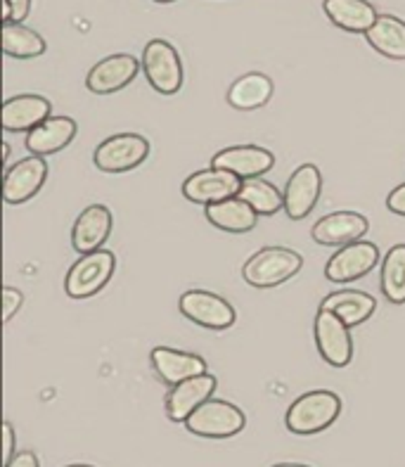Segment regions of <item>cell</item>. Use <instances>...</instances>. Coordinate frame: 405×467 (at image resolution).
<instances>
[{
  "instance_id": "obj_16",
  "label": "cell",
  "mask_w": 405,
  "mask_h": 467,
  "mask_svg": "<svg viewBox=\"0 0 405 467\" xmlns=\"http://www.w3.org/2000/svg\"><path fill=\"white\" fill-rule=\"evenodd\" d=\"M114 228V216L105 204H93L83 209L81 216L71 228V244L78 254H93L109 240Z\"/></svg>"
},
{
  "instance_id": "obj_24",
  "label": "cell",
  "mask_w": 405,
  "mask_h": 467,
  "mask_svg": "<svg viewBox=\"0 0 405 467\" xmlns=\"http://www.w3.org/2000/svg\"><path fill=\"white\" fill-rule=\"evenodd\" d=\"M270 98H273V81L259 71L244 74L228 88V102L242 112L259 109Z\"/></svg>"
},
{
  "instance_id": "obj_14",
  "label": "cell",
  "mask_w": 405,
  "mask_h": 467,
  "mask_svg": "<svg viewBox=\"0 0 405 467\" xmlns=\"http://www.w3.org/2000/svg\"><path fill=\"white\" fill-rule=\"evenodd\" d=\"M275 157L273 152L259 145H235V148H225L213 154L212 166L213 169H223V171L235 173L237 178L247 181V178H261L273 169Z\"/></svg>"
},
{
  "instance_id": "obj_31",
  "label": "cell",
  "mask_w": 405,
  "mask_h": 467,
  "mask_svg": "<svg viewBox=\"0 0 405 467\" xmlns=\"http://www.w3.org/2000/svg\"><path fill=\"white\" fill-rule=\"evenodd\" d=\"M17 456L15 453V427L12 422H3V467Z\"/></svg>"
},
{
  "instance_id": "obj_20",
  "label": "cell",
  "mask_w": 405,
  "mask_h": 467,
  "mask_svg": "<svg viewBox=\"0 0 405 467\" xmlns=\"http://www.w3.org/2000/svg\"><path fill=\"white\" fill-rule=\"evenodd\" d=\"M77 121L69 117H50L26 136V150L36 157H47L65 150L77 138Z\"/></svg>"
},
{
  "instance_id": "obj_28",
  "label": "cell",
  "mask_w": 405,
  "mask_h": 467,
  "mask_svg": "<svg viewBox=\"0 0 405 467\" xmlns=\"http://www.w3.org/2000/svg\"><path fill=\"white\" fill-rule=\"evenodd\" d=\"M379 287L391 304H405V244H394L384 254Z\"/></svg>"
},
{
  "instance_id": "obj_11",
  "label": "cell",
  "mask_w": 405,
  "mask_h": 467,
  "mask_svg": "<svg viewBox=\"0 0 405 467\" xmlns=\"http://www.w3.org/2000/svg\"><path fill=\"white\" fill-rule=\"evenodd\" d=\"M323 192V173L316 164H304L289 176L285 185V213L292 221L306 219L316 209Z\"/></svg>"
},
{
  "instance_id": "obj_29",
  "label": "cell",
  "mask_w": 405,
  "mask_h": 467,
  "mask_svg": "<svg viewBox=\"0 0 405 467\" xmlns=\"http://www.w3.org/2000/svg\"><path fill=\"white\" fill-rule=\"evenodd\" d=\"M31 10V0H3V22H22Z\"/></svg>"
},
{
  "instance_id": "obj_10",
  "label": "cell",
  "mask_w": 405,
  "mask_h": 467,
  "mask_svg": "<svg viewBox=\"0 0 405 467\" xmlns=\"http://www.w3.org/2000/svg\"><path fill=\"white\" fill-rule=\"evenodd\" d=\"M242 188V178H237L235 173L223 171V169H202V171H194L192 176L182 183V197L194 204H216V202L230 200V197H237Z\"/></svg>"
},
{
  "instance_id": "obj_33",
  "label": "cell",
  "mask_w": 405,
  "mask_h": 467,
  "mask_svg": "<svg viewBox=\"0 0 405 467\" xmlns=\"http://www.w3.org/2000/svg\"><path fill=\"white\" fill-rule=\"evenodd\" d=\"M5 467H41V465H38L36 453H31V451H22V453H17V456L12 458Z\"/></svg>"
},
{
  "instance_id": "obj_30",
  "label": "cell",
  "mask_w": 405,
  "mask_h": 467,
  "mask_svg": "<svg viewBox=\"0 0 405 467\" xmlns=\"http://www.w3.org/2000/svg\"><path fill=\"white\" fill-rule=\"evenodd\" d=\"M24 304V295L19 290H15V287H5L3 290V320H10L12 316L17 314L19 308H22Z\"/></svg>"
},
{
  "instance_id": "obj_15",
  "label": "cell",
  "mask_w": 405,
  "mask_h": 467,
  "mask_svg": "<svg viewBox=\"0 0 405 467\" xmlns=\"http://www.w3.org/2000/svg\"><path fill=\"white\" fill-rule=\"evenodd\" d=\"M213 391H216V378L212 373L185 379L181 385L171 387L166 394V415L173 422H185L202 403L213 397Z\"/></svg>"
},
{
  "instance_id": "obj_26",
  "label": "cell",
  "mask_w": 405,
  "mask_h": 467,
  "mask_svg": "<svg viewBox=\"0 0 405 467\" xmlns=\"http://www.w3.org/2000/svg\"><path fill=\"white\" fill-rule=\"evenodd\" d=\"M3 53L7 57L34 59L46 53V38L22 22L3 24Z\"/></svg>"
},
{
  "instance_id": "obj_36",
  "label": "cell",
  "mask_w": 405,
  "mask_h": 467,
  "mask_svg": "<svg viewBox=\"0 0 405 467\" xmlns=\"http://www.w3.org/2000/svg\"><path fill=\"white\" fill-rule=\"evenodd\" d=\"M154 3H173V0H154Z\"/></svg>"
},
{
  "instance_id": "obj_37",
  "label": "cell",
  "mask_w": 405,
  "mask_h": 467,
  "mask_svg": "<svg viewBox=\"0 0 405 467\" xmlns=\"http://www.w3.org/2000/svg\"><path fill=\"white\" fill-rule=\"evenodd\" d=\"M67 467H93V465H67Z\"/></svg>"
},
{
  "instance_id": "obj_18",
  "label": "cell",
  "mask_w": 405,
  "mask_h": 467,
  "mask_svg": "<svg viewBox=\"0 0 405 467\" xmlns=\"http://www.w3.org/2000/svg\"><path fill=\"white\" fill-rule=\"evenodd\" d=\"M150 361H152L154 373L159 375V379L166 382L169 387H176L181 382H185V379L209 373L206 370V361L202 356L190 354V351L171 349V347H157V349H152Z\"/></svg>"
},
{
  "instance_id": "obj_22",
  "label": "cell",
  "mask_w": 405,
  "mask_h": 467,
  "mask_svg": "<svg viewBox=\"0 0 405 467\" xmlns=\"http://www.w3.org/2000/svg\"><path fill=\"white\" fill-rule=\"evenodd\" d=\"M206 221L216 225L218 231L240 235V233H249L256 228L259 213L254 212L247 202L240 200V197H230V200L209 204L206 207Z\"/></svg>"
},
{
  "instance_id": "obj_23",
  "label": "cell",
  "mask_w": 405,
  "mask_h": 467,
  "mask_svg": "<svg viewBox=\"0 0 405 467\" xmlns=\"http://www.w3.org/2000/svg\"><path fill=\"white\" fill-rule=\"evenodd\" d=\"M320 308H327V311L339 316L348 327H358L360 323H365L375 314L377 302L375 296L365 295L360 290H341L325 296Z\"/></svg>"
},
{
  "instance_id": "obj_4",
  "label": "cell",
  "mask_w": 405,
  "mask_h": 467,
  "mask_svg": "<svg viewBox=\"0 0 405 467\" xmlns=\"http://www.w3.org/2000/svg\"><path fill=\"white\" fill-rule=\"evenodd\" d=\"M244 425H247V415L242 413L235 403L221 401V399H209L185 420L190 434L204 439L235 437L244 430Z\"/></svg>"
},
{
  "instance_id": "obj_13",
  "label": "cell",
  "mask_w": 405,
  "mask_h": 467,
  "mask_svg": "<svg viewBox=\"0 0 405 467\" xmlns=\"http://www.w3.org/2000/svg\"><path fill=\"white\" fill-rule=\"evenodd\" d=\"M47 178V164L43 157L29 154L19 160L17 164L7 166L5 183H3V195H5L7 204H24L36 192L43 188Z\"/></svg>"
},
{
  "instance_id": "obj_12",
  "label": "cell",
  "mask_w": 405,
  "mask_h": 467,
  "mask_svg": "<svg viewBox=\"0 0 405 467\" xmlns=\"http://www.w3.org/2000/svg\"><path fill=\"white\" fill-rule=\"evenodd\" d=\"M142 62L133 57V55L119 53L109 55V57L100 59L86 77V88L95 95H109L117 90L126 88L140 71Z\"/></svg>"
},
{
  "instance_id": "obj_6",
  "label": "cell",
  "mask_w": 405,
  "mask_h": 467,
  "mask_svg": "<svg viewBox=\"0 0 405 467\" xmlns=\"http://www.w3.org/2000/svg\"><path fill=\"white\" fill-rule=\"evenodd\" d=\"M150 157V142L138 133H119L95 148L93 161L105 173H126Z\"/></svg>"
},
{
  "instance_id": "obj_17",
  "label": "cell",
  "mask_w": 405,
  "mask_h": 467,
  "mask_svg": "<svg viewBox=\"0 0 405 467\" xmlns=\"http://www.w3.org/2000/svg\"><path fill=\"white\" fill-rule=\"evenodd\" d=\"M368 233V219L356 212H332L313 225V240L323 247H344L358 243Z\"/></svg>"
},
{
  "instance_id": "obj_7",
  "label": "cell",
  "mask_w": 405,
  "mask_h": 467,
  "mask_svg": "<svg viewBox=\"0 0 405 467\" xmlns=\"http://www.w3.org/2000/svg\"><path fill=\"white\" fill-rule=\"evenodd\" d=\"M316 344L323 361L332 368H347L353 358L351 327L337 314L320 308L316 316Z\"/></svg>"
},
{
  "instance_id": "obj_5",
  "label": "cell",
  "mask_w": 405,
  "mask_h": 467,
  "mask_svg": "<svg viewBox=\"0 0 405 467\" xmlns=\"http://www.w3.org/2000/svg\"><path fill=\"white\" fill-rule=\"evenodd\" d=\"M142 71L152 88L161 95H173L182 86V62L178 50L164 38H152L142 50Z\"/></svg>"
},
{
  "instance_id": "obj_9",
  "label": "cell",
  "mask_w": 405,
  "mask_h": 467,
  "mask_svg": "<svg viewBox=\"0 0 405 467\" xmlns=\"http://www.w3.org/2000/svg\"><path fill=\"white\" fill-rule=\"evenodd\" d=\"M377 264H379L377 244L358 240V243L344 244V247L337 249L325 266V278L329 283H353V280L365 278Z\"/></svg>"
},
{
  "instance_id": "obj_3",
  "label": "cell",
  "mask_w": 405,
  "mask_h": 467,
  "mask_svg": "<svg viewBox=\"0 0 405 467\" xmlns=\"http://www.w3.org/2000/svg\"><path fill=\"white\" fill-rule=\"evenodd\" d=\"M114 268H117L114 252L98 249L93 254H81L67 273L65 292L71 299H88L112 280Z\"/></svg>"
},
{
  "instance_id": "obj_8",
  "label": "cell",
  "mask_w": 405,
  "mask_h": 467,
  "mask_svg": "<svg viewBox=\"0 0 405 467\" xmlns=\"http://www.w3.org/2000/svg\"><path fill=\"white\" fill-rule=\"evenodd\" d=\"M181 314L194 326L206 327V330H228L235 323V308L228 299H223L216 292L190 290L181 296Z\"/></svg>"
},
{
  "instance_id": "obj_32",
  "label": "cell",
  "mask_w": 405,
  "mask_h": 467,
  "mask_svg": "<svg viewBox=\"0 0 405 467\" xmlns=\"http://www.w3.org/2000/svg\"><path fill=\"white\" fill-rule=\"evenodd\" d=\"M387 207H389V212L399 213V216H405V183L389 192Z\"/></svg>"
},
{
  "instance_id": "obj_34",
  "label": "cell",
  "mask_w": 405,
  "mask_h": 467,
  "mask_svg": "<svg viewBox=\"0 0 405 467\" xmlns=\"http://www.w3.org/2000/svg\"><path fill=\"white\" fill-rule=\"evenodd\" d=\"M3 157H5V164L10 161V145L7 142H3Z\"/></svg>"
},
{
  "instance_id": "obj_1",
  "label": "cell",
  "mask_w": 405,
  "mask_h": 467,
  "mask_svg": "<svg viewBox=\"0 0 405 467\" xmlns=\"http://www.w3.org/2000/svg\"><path fill=\"white\" fill-rule=\"evenodd\" d=\"M341 399L337 397L335 391L327 389H316L306 391L304 397L289 406L287 415H285V425L289 432L294 434H317L332 427L337 418L341 415Z\"/></svg>"
},
{
  "instance_id": "obj_35",
  "label": "cell",
  "mask_w": 405,
  "mask_h": 467,
  "mask_svg": "<svg viewBox=\"0 0 405 467\" xmlns=\"http://www.w3.org/2000/svg\"><path fill=\"white\" fill-rule=\"evenodd\" d=\"M273 467H308V465H296V462H280V465H273Z\"/></svg>"
},
{
  "instance_id": "obj_19",
  "label": "cell",
  "mask_w": 405,
  "mask_h": 467,
  "mask_svg": "<svg viewBox=\"0 0 405 467\" xmlns=\"http://www.w3.org/2000/svg\"><path fill=\"white\" fill-rule=\"evenodd\" d=\"M53 105L43 95H17L3 105V129L5 130H34L46 119H50Z\"/></svg>"
},
{
  "instance_id": "obj_2",
  "label": "cell",
  "mask_w": 405,
  "mask_h": 467,
  "mask_svg": "<svg viewBox=\"0 0 405 467\" xmlns=\"http://www.w3.org/2000/svg\"><path fill=\"white\" fill-rule=\"evenodd\" d=\"M304 266L301 254L287 247H265L259 249L252 259L242 266V278L247 280L252 287L259 290H270L277 285L287 283Z\"/></svg>"
},
{
  "instance_id": "obj_27",
  "label": "cell",
  "mask_w": 405,
  "mask_h": 467,
  "mask_svg": "<svg viewBox=\"0 0 405 467\" xmlns=\"http://www.w3.org/2000/svg\"><path fill=\"white\" fill-rule=\"evenodd\" d=\"M240 200H244L259 216H275L280 209H285V195L273 183L264 178H247L242 181V188L237 192Z\"/></svg>"
},
{
  "instance_id": "obj_21",
  "label": "cell",
  "mask_w": 405,
  "mask_h": 467,
  "mask_svg": "<svg viewBox=\"0 0 405 467\" xmlns=\"http://www.w3.org/2000/svg\"><path fill=\"white\" fill-rule=\"evenodd\" d=\"M323 10L329 22L351 34H368L379 17L368 0H325Z\"/></svg>"
},
{
  "instance_id": "obj_25",
  "label": "cell",
  "mask_w": 405,
  "mask_h": 467,
  "mask_svg": "<svg viewBox=\"0 0 405 467\" xmlns=\"http://www.w3.org/2000/svg\"><path fill=\"white\" fill-rule=\"evenodd\" d=\"M377 53L389 59H405V22L394 15H379L365 34Z\"/></svg>"
}]
</instances>
